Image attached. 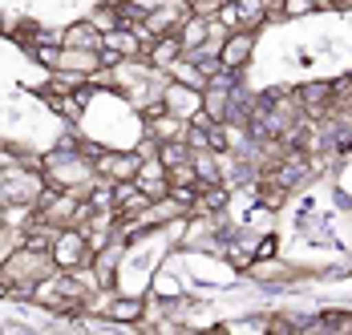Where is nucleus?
<instances>
[{"instance_id": "4", "label": "nucleus", "mask_w": 352, "mask_h": 335, "mask_svg": "<svg viewBox=\"0 0 352 335\" xmlns=\"http://www.w3.org/2000/svg\"><path fill=\"white\" fill-rule=\"evenodd\" d=\"M142 158L138 150H102L98 158H94V170H98V178H106V182H130L134 174L142 170Z\"/></svg>"}, {"instance_id": "2", "label": "nucleus", "mask_w": 352, "mask_h": 335, "mask_svg": "<svg viewBox=\"0 0 352 335\" xmlns=\"http://www.w3.org/2000/svg\"><path fill=\"white\" fill-rule=\"evenodd\" d=\"M57 270V263H53V255L49 251H36V246H25V242H16L8 255H4V263H0V275L16 287V295H12V303H33V291L41 279H49Z\"/></svg>"}, {"instance_id": "22", "label": "nucleus", "mask_w": 352, "mask_h": 335, "mask_svg": "<svg viewBox=\"0 0 352 335\" xmlns=\"http://www.w3.org/2000/svg\"><path fill=\"white\" fill-rule=\"evenodd\" d=\"M186 4H190V0H186Z\"/></svg>"}, {"instance_id": "1", "label": "nucleus", "mask_w": 352, "mask_h": 335, "mask_svg": "<svg viewBox=\"0 0 352 335\" xmlns=\"http://www.w3.org/2000/svg\"><path fill=\"white\" fill-rule=\"evenodd\" d=\"M41 174H45V186L53 190H73V194H85L94 182H98V170H94V158L81 150H69V146H49L41 154Z\"/></svg>"}, {"instance_id": "21", "label": "nucleus", "mask_w": 352, "mask_h": 335, "mask_svg": "<svg viewBox=\"0 0 352 335\" xmlns=\"http://www.w3.org/2000/svg\"><path fill=\"white\" fill-rule=\"evenodd\" d=\"M98 4H106V8H122V0H98Z\"/></svg>"}, {"instance_id": "5", "label": "nucleus", "mask_w": 352, "mask_h": 335, "mask_svg": "<svg viewBox=\"0 0 352 335\" xmlns=\"http://www.w3.org/2000/svg\"><path fill=\"white\" fill-rule=\"evenodd\" d=\"M255 49H259V33L235 29V33H227V41H223L219 61H223V69H231V73H243V69L255 61Z\"/></svg>"}, {"instance_id": "7", "label": "nucleus", "mask_w": 352, "mask_h": 335, "mask_svg": "<svg viewBox=\"0 0 352 335\" xmlns=\"http://www.w3.org/2000/svg\"><path fill=\"white\" fill-rule=\"evenodd\" d=\"M150 206H154V198L142 194L134 178H130V182H113V214H118V222H126V218H142Z\"/></svg>"}, {"instance_id": "6", "label": "nucleus", "mask_w": 352, "mask_h": 335, "mask_svg": "<svg viewBox=\"0 0 352 335\" xmlns=\"http://www.w3.org/2000/svg\"><path fill=\"white\" fill-rule=\"evenodd\" d=\"M162 105H166V113H175L182 122H190L195 113H203V89H190V85H182V81H166V89H162Z\"/></svg>"}, {"instance_id": "14", "label": "nucleus", "mask_w": 352, "mask_h": 335, "mask_svg": "<svg viewBox=\"0 0 352 335\" xmlns=\"http://www.w3.org/2000/svg\"><path fill=\"white\" fill-rule=\"evenodd\" d=\"M61 69L65 73H81V77H94L102 69V57L94 49H65L61 53Z\"/></svg>"}, {"instance_id": "3", "label": "nucleus", "mask_w": 352, "mask_h": 335, "mask_svg": "<svg viewBox=\"0 0 352 335\" xmlns=\"http://www.w3.org/2000/svg\"><path fill=\"white\" fill-rule=\"evenodd\" d=\"M49 255H53L57 270H77L89 263V238H85L81 227H57Z\"/></svg>"}, {"instance_id": "17", "label": "nucleus", "mask_w": 352, "mask_h": 335, "mask_svg": "<svg viewBox=\"0 0 352 335\" xmlns=\"http://www.w3.org/2000/svg\"><path fill=\"white\" fill-rule=\"evenodd\" d=\"M158 158H162V166H182V162H190V146L175 137V141H158Z\"/></svg>"}, {"instance_id": "16", "label": "nucleus", "mask_w": 352, "mask_h": 335, "mask_svg": "<svg viewBox=\"0 0 352 335\" xmlns=\"http://www.w3.org/2000/svg\"><path fill=\"white\" fill-rule=\"evenodd\" d=\"M81 16H85V21H89V25H94L98 33H113V29L122 25V16H118V8H106V4H89V8H85Z\"/></svg>"}, {"instance_id": "20", "label": "nucleus", "mask_w": 352, "mask_h": 335, "mask_svg": "<svg viewBox=\"0 0 352 335\" xmlns=\"http://www.w3.org/2000/svg\"><path fill=\"white\" fill-rule=\"evenodd\" d=\"M332 8L336 12H352V0H332Z\"/></svg>"}, {"instance_id": "19", "label": "nucleus", "mask_w": 352, "mask_h": 335, "mask_svg": "<svg viewBox=\"0 0 352 335\" xmlns=\"http://www.w3.org/2000/svg\"><path fill=\"white\" fill-rule=\"evenodd\" d=\"M146 12H150V4H142V0H122V8H118L122 25H142Z\"/></svg>"}, {"instance_id": "10", "label": "nucleus", "mask_w": 352, "mask_h": 335, "mask_svg": "<svg viewBox=\"0 0 352 335\" xmlns=\"http://www.w3.org/2000/svg\"><path fill=\"white\" fill-rule=\"evenodd\" d=\"M102 45H106V49H113V53H122L126 61H134V57H146V49H142L138 33H134L130 25H118L113 33H106V36H102Z\"/></svg>"}, {"instance_id": "13", "label": "nucleus", "mask_w": 352, "mask_h": 335, "mask_svg": "<svg viewBox=\"0 0 352 335\" xmlns=\"http://www.w3.org/2000/svg\"><path fill=\"white\" fill-rule=\"evenodd\" d=\"M146 122V134L154 137V141H175V137L186 134V122L182 117H175V113H154V117H142Z\"/></svg>"}, {"instance_id": "9", "label": "nucleus", "mask_w": 352, "mask_h": 335, "mask_svg": "<svg viewBox=\"0 0 352 335\" xmlns=\"http://www.w3.org/2000/svg\"><path fill=\"white\" fill-rule=\"evenodd\" d=\"M102 36L106 33H98L85 16H77V21H69V25L61 29V45H65V49H94V53H98V49H102Z\"/></svg>"}, {"instance_id": "12", "label": "nucleus", "mask_w": 352, "mask_h": 335, "mask_svg": "<svg viewBox=\"0 0 352 335\" xmlns=\"http://www.w3.org/2000/svg\"><path fill=\"white\" fill-rule=\"evenodd\" d=\"M182 57V41H178V33H166V36H154V45L146 49V61L158 69H170Z\"/></svg>"}, {"instance_id": "11", "label": "nucleus", "mask_w": 352, "mask_h": 335, "mask_svg": "<svg viewBox=\"0 0 352 335\" xmlns=\"http://www.w3.org/2000/svg\"><path fill=\"white\" fill-rule=\"evenodd\" d=\"M190 166H195L199 186L223 182V158H219V150H195V154H190Z\"/></svg>"}, {"instance_id": "15", "label": "nucleus", "mask_w": 352, "mask_h": 335, "mask_svg": "<svg viewBox=\"0 0 352 335\" xmlns=\"http://www.w3.org/2000/svg\"><path fill=\"white\" fill-rule=\"evenodd\" d=\"M239 8V25L251 33H263L267 29V0H235Z\"/></svg>"}, {"instance_id": "18", "label": "nucleus", "mask_w": 352, "mask_h": 335, "mask_svg": "<svg viewBox=\"0 0 352 335\" xmlns=\"http://www.w3.org/2000/svg\"><path fill=\"white\" fill-rule=\"evenodd\" d=\"M280 12L287 16V21H304V16H312V12H320V0H283Z\"/></svg>"}, {"instance_id": "8", "label": "nucleus", "mask_w": 352, "mask_h": 335, "mask_svg": "<svg viewBox=\"0 0 352 335\" xmlns=\"http://www.w3.org/2000/svg\"><path fill=\"white\" fill-rule=\"evenodd\" d=\"M134 182H138V190H142V194H150L154 202L170 194V174H166V166H162V158H158V154L142 162V170L134 174Z\"/></svg>"}]
</instances>
